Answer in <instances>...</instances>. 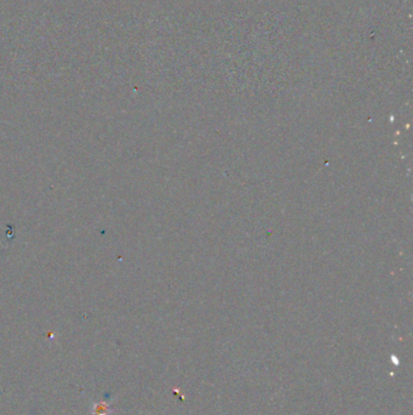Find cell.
Listing matches in <instances>:
<instances>
[{
    "label": "cell",
    "instance_id": "6da1fadb",
    "mask_svg": "<svg viewBox=\"0 0 413 415\" xmlns=\"http://www.w3.org/2000/svg\"><path fill=\"white\" fill-rule=\"evenodd\" d=\"M113 411L107 402H99L95 403L91 409V415H112Z\"/></svg>",
    "mask_w": 413,
    "mask_h": 415
},
{
    "label": "cell",
    "instance_id": "7a4b0ae2",
    "mask_svg": "<svg viewBox=\"0 0 413 415\" xmlns=\"http://www.w3.org/2000/svg\"><path fill=\"white\" fill-rule=\"evenodd\" d=\"M391 361H393V363L395 364V366H399V361H398V358H396L395 356H391Z\"/></svg>",
    "mask_w": 413,
    "mask_h": 415
}]
</instances>
